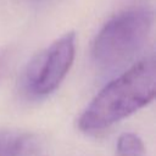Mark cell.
<instances>
[{
	"label": "cell",
	"instance_id": "obj_1",
	"mask_svg": "<svg viewBox=\"0 0 156 156\" xmlns=\"http://www.w3.org/2000/svg\"><path fill=\"white\" fill-rule=\"evenodd\" d=\"M156 91V62L150 55L110 82L87 106L78 127L85 133L104 130L150 104Z\"/></svg>",
	"mask_w": 156,
	"mask_h": 156
},
{
	"label": "cell",
	"instance_id": "obj_2",
	"mask_svg": "<svg viewBox=\"0 0 156 156\" xmlns=\"http://www.w3.org/2000/svg\"><path fill=\"white\" fill-rule=\"evenodd\" d=\"M152 27V12L145 7L122 11L110 18L96 34L91 58L102 71L128 63L145 46Z\"/></svg>",
	"mask_w": 156,
	"mask_h": 156
},
{
	"label": "cell",
	"instance_id": "obj_3",
	"mask_svg": "<svg viewBox=\"0 0 156 156\" xmlns=\"http://www.w3.org/2000/svg\"><path fill=\"white\" fill-rule=\"evenodd\" d=\"M74 55L76 34L68 32L28 62L22 79L24 90L37 98L51 94L68 73Z\"/></svg>",
	"mask_w": 156,
	"mask_h": 156
},
{
	"label": "cell",
	"instance_id": "obj_4",
	"mask_svg": "<svg viewBox=\"0 0 156 156\" xmlns=\"http://www.w3.org/2000/svg\"><path fill=\"white\" fill-rule=\"evenodd\" d=\"M27 135L16 130H0V156H20Z\"/></svg>",
	"mask_w": 156,
	"mask_h": 156
},
{
	"label": "cell",
	"instance_id": "obj_5",
	"mask_svg": "<svg viewBox=\"0 0 156 156\" xmlns=\"http://www.w3.org/2000/svg\"><path fill=\"white\" fill-rule=\"evenodd\" d=\"M117 156H145V147L141 139L133 133L119 135L116 145Z\"/></svg>",
	"mask_w": 156,
	"mask_h": 156
},
{
	"label": "cell",
	"instance_id": "obj_6",
	"mask_svg": "<svg viewBox=\"0 0 156 156\" xmlns=\"http://www.w3.org/2000/svg\"><path fill=\"white\" fill-rule=\"evenodd\" d=\"M12 62V51L7 48L0 50V83L6 78Z\"/></svg>",
	"mask_w": 156,
	"mask_h": 156
}]
</instances>
